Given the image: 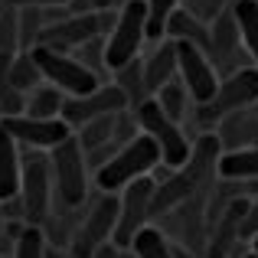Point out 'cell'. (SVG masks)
Instances as JSON below:
<instances>
[{
    "label": "cell",
    "mask_w": 258,
    "mask_h": 258,
    "mask_svg": "<svg viewBox=\"0 0 258 258\" xmlns=\"http://www.w3.org/2000/svg\"><path fill=\"white\" fill-rule=\"evenodd\" d=\"M160 167V151L147 134H138L134 141L121 144L118 151L111 154V160L98 167L92 173L98 193H121L127 183L141 180V176H151Z\"/></svg>",
    "instance_id": "obj_1"
},
{
    "label": "cell",
    "mask_w": 258,
    "mask_h": 258,
    "mask_svg": "<svg viewBox=\"0 0 258 258\" xmlns=\"http://www.w3.org/2000/svg\"><path fill=\"white\" fill-rule=\"evenodd\" d=\"M49 157V173H52V206L62 209H82L88 200V183H92V170L85 164V151L79 147L76 138H66L62 144H56L52 151H46Z\"/></svg>",
    "instance_id": "obj_2"
},
{
    "label": "cell",
    "mask_w": 258,
    "mask_h": 258,
    "mask_svg": "<svg viewBox=\"0 0 258 258\" xmlns=\"http://www.w3.org/2000/svg\"><path fill=\"white\" fill-rule=\"evenodd\" d=\"M147 43L144 33V0H124L114 10V23L105 33V66L108 72L134 62L141 56V46Z\"/></svg>",
    "instance_id": "obj_3"
},
{
    "label": "cell",
    "mask_w": 258,
    "mask_h": 258,
    "mask_svg": "<svg viewBox=\"0 0 258 258\" xmlns=\"http://www.w3.org/2000/svg\"><path fill=\"white\" fill-rule=\"evenodd\" d=\"M134 118H138L141 134H147V138L157 144V151H160V167L176 170V167H183V164L189 160V147H193V141L186 138L183 124H176V121H170L164 111H160L154 98L141 101V105L134 108Z\"/></svg>",
    "instance_id": "obj_4"
},
{
    "label": "cell",
    "mask_w": 258,
    "mask_h": 258,
    "mask_svg": "<svg viewBox=\"0 0 258 258\" xmlns=\"http://www.w3.org/2000/svg\"><path fill=\"white\" fill-rule=\"evenodd\" d=\"M114 23V10H92V13H66L59 10L56 20H49L39 36V46L56 52H72L95 36H105Z\"/></svg>",
    "instance_id": "obj_5"
},
{
    "label": "cell",
    "mask_w": 258,
    "mask_h": 258,
    "mask_svg": "<svg viewBox=\"0 0 258 258\" xmlns=\"http://www.w3.org/2000/svg\"><path fill=\"white\" fill-rule=\"evenodd\" d=\"M248 105H258V69L255 66H245V69L219 79L216 95L206 105H196V111L189 114V118L200 127H213L219 118L239 111V108H248Z\"/></svg>",
    "instance_id": "obj_6"
},
{
    "label": "cell",
    "mask_w": 258,
    "mask_h": 258,
    "mask_svg": "<svg viewBox=\"0 0 258 258\" xmlns=\"http://www.w3.org/2000/svg\"><path fill=\"white\" fill-rule=\"evenodd\" d=\"M23 167H20V203H23L26 226H43V219L52 213V173L46 151H20Z\"/></svg>",
    "instance_id": "obj_7"
},
{
    "label": "cell",
    "mask_w": 258,
    "mask_h": 258,
    "mask_svg": "<svg viewBox=\"0 0 258 258\" xmlns=\"http://www.w3.org/2000/svg\"><path fill=\"white\" fill-rule=\"evenodd\" d=\"M114 222H118V193H98L88 203L85 216H79V226L72 232L69 255L72 258H88L95 248L111 242Z\"/></svg>",
    "instance_id": "obj_8"
},
{
    "label": "cell",
    "mask_w": 258,
    "mask_h": 258,
    "mask_svg": "<svg viewBox=\"0 0 258 258\" xmlns=\"http://www.w3.org/2000/svg\"><path fill=\"white\" fill-rule=\"evenodd\" d=\"M30 52H33V59H36L39 72H43V82L59 88L66 98H79V95H88L101 85L76 56H69V52H56V49H46V46H33Z\"/></svg>",
    "instance_id": "obj_9"
},
{
    "label": "cell",
    "mask_w": 258,
    "mask_h": 258,
    "mask_svg": "<svg viewBox=\"0 0 258 258\" xmlns=\"http://www.w3.org/2000/svg\"><path fill=\"white\" fill-rule=\"evenodd\" d=\"M151 196H154V176H141L118 193V222H114L111 235L114 248H131L134 235L144 226H151Z\"/></svg>",
    "instance_id": "obj_10"
},
{
    "label": "cell",
    "mask_w": 258,
    "mask_h": 258,
    "mask_svg": "<svg viewBox=\"0 0 258 258\" xmlns=\"http://www.w3.org/2000/svg\"><path fill=\"white\" fill-rule=\"evenodd\" d=\"M206 56L213 62L216 76L226 79L232 72L245 69V59L248 52L242 49V39H239V26H235L232 10H222L219 17L209 23V43H206ZM252 62V59H248Z\"/></svg>",
    "instance_id": "obj_11"
},
{
    "label": "cell",
    "mask_w": 258,
    "mask_h": 258,
    "mask_svg": "<svg viewBox=\"0 0 258 258\" xmlns=\"http://www.w3.org/2000/svg\"><path fill=\"white\" fill-rule=\"evenodd\" d=\"M173 46H176V79L183 82L193 105H206L219 88V76H216L209 56L193 43H173Z\"/></svg>",
    "instance_id": "obj_12"
},
{
    "label": "cell",
    "mask_w": 258,
    "mask_h": 258,
    "mask_svg": "<svg viewBox=\"0 0 258 258\" xmlns=\"http://www.w3.org/2000/svg\"><path fill=\"white\" fill-rule=\"evenodd\" d=\"M0 127L20 144V151H52V147L62 144L66 138H72V127L66 124L62 118L43 121V118L17 114V118H0Z\"/></svg>",
    "instance_id": "obj_13"
},
{
    "label": "cell",
    "mask_w": 258,
    "mask_h": 258,
    "mask_svg": "<svg viewBox=\"0 0 258 258\" xmlns=\"http://www.w3.org/2000/svg\"><path fill=\"white\" fill-rule=\"evenodd\" d=\"M127 108V98L121 95L118 85H108L101 82L95 92L88 95H79V98H66L62 101V121L76 131V127H82L85 121H95V118H105V114H118Z\"/></svg>",
    "instance_id": "obj_14"
},
{
    "label": "cell",
    "mask_w": 258,
    "mask_h": 258,
    "mask_svg": "<svg viewBox=\"0 0 258 258\" xmlns=\"http://www.w3.org/2000/svg\"><path fill=\"white\" fill-rule=\"evenodd\" d=\"M216 141L222 151H242V147H258V105L239 108L216 121Z\"/></svg>",
    "instance_id": "obj_15"
},
{
    "label": "cell",
    "mask_w": 258,
    "mask_h": 258,
    "mask_svg": "<svg viewBox=\"0 0 258 258\" xmlns=\"http://www.w3.org/2000/svg\"><path fill=\"white\" fill-rule=\"evenodd\" d=\"M141 69H144V85L147 95H157V88H164L167 82L176 79V46L170 39H160L157 49L151 52L147 59H141Z\"/></svg>",
    "instance_id": "obj_16"
},
{
    "label": "cell",
    "mask_w": 258,
    "mask_h": 258,
    "mask_svg": "<svg viewBox=\"0 0 258 258\" xmlns=\"http://www.w3.org/2000/svg\"><path fill=\"white\" fill-rule=\"evenodd\" d=\"M20 167H23V154L20 144L0 127V203L17 196L20 189Z\"/></svg>",
    "instance_id": "obj_17"
},
{
    "label": "cell",
    "mask_w": 258,
    "mask_h": 258,
    "mask_svg": "<svg viewBox=\"0 0 258 258\" xmlns=\"http://www.w3.org/2000/svg\"><path fill=\"white\" fill-rule=\"evenodd\" d=\"M229 10H232L235 26H239L242 49L248 52L252 66L258 69V0H232Z\"/></svg>",
    "instance_id": "obj_18"
},
{
    "label": "cell",
    "mask_w": 258,
    "mask_h": 258,
    "mask_svg": "<svg viewBox=\"0 0 258 258\" xmlns=\"http://www.w3.org/2000/svg\"><path fill=\"white\" fill-rule=\"evenodd\" d=\"M219 180H258V147H242V151H222L216 164Z\"/></svg>",
    "instance_id": "obj_19"
},
{
    "label": "cell",
    "mask_w": 258,
    "mask_h": 258,
    "mask_svg": "<svg viewBox=\"0 0 258 258\" xmlns=\"http://www.w3.org/2000/svg\"><path fill=\"white\" fill-rule=\"evenodd\" d=\"M164 39H173V43H193L206 52V43H209V26L200 23L196 17H189L183 7H176L167 20V30H164Z\"/></svg>",
    "instance_id": "obj_20"
},
{
    "label": "cell",
    "mask_w": 258,
    "mask_h": 258,
    "mask_svg": "<svg viewBox=\"0 0 258 258\" xmlns=\"http://www.w3.org/2000/svg\"><path fill=\"white\" fill-rule=\"evenodd\" d=\"M4 82L10 88H17V92H33L36 85H43V72H39L36 59H33V52H13L10 56V66H7L4 72Z\"/></svg>",
    "instance_id": "obj_21"
},
{
    "label": "cell",
    "mask_w": 258,
    "mask_h": 258,
    "mask_svg": "<svg viewBox=\"0 0 258 258\" xmlns=\"http://www.w3.org/2000/svg\"><path fill=\"white\" fill-rule=\"evenodd\" d=\"M62 101H66V95L59 92V88H52L49 82H43V85L33 88V92H26L23 114H26V118H43V121L62 118Z\"/></svg>",
    "instance_id": "obj_22"
},
{
    "label": "cell",
    "mask_w": 258,
    "mask_h": 258,
    "mask_svg": "<svg viewBox=\"0 0 258 258\" xmlns=\"http://www.w3.org/2000/svg\"><path fill=\"white\" fill-rule=\"evenodd\" d=\"M154 101H157V108L170 121H176V124H183V118L193 114V101H189V95H186V88H183L180 79H173V82H167L164 88H157Z\"/></svg>",
    "instance_id": "obj_23"
},
{
    "label": "cell",
    "mask_w": 258,
    "mask_h": 258,
    "mask_svg": "<svg viewBox=\"0 0 258 258\" xmlns=\"http://www.w3.org/2000/svg\"><path fill=\"white\" fill-rule=\"evenodd\" d=\"M114 85H118L121 95L127 98V108H131V111L141 105V101L151 98V95H147V85H144V69H141V59H134V62L114 69Z\"/></svg>",
    "instance_id": "obj_24"
},
{
    "label": "cell",
    "mask_w": 258,
    "mask_h": 258,
    "mask_svg": "<svg viewBox=\"0 0 258 258\" xmlns=\"http://www.w3.org/2000/svg\"><path fill=\"white\" fill-rule=\"evenodd\" d=\"M46 23H49V13L39 10V7H20L17 10V36H20V52H30L33 46H39Z\"/></svg>",
    "instance_id": "obj_25"
},
{
    "label": "cell",
    "mask_w": 258,
    "mask_h": 258,
    "mask_svg": "<svg viewBox=\"0 0 258 258\" xmlns=\"http://www.w3.org/2000/svg\"><path fill=\"white\" fill-rule=\"evenodd\" d=\"M134 258H173V245L157 226H144L131 242Z\"/></svg>",
    "instance_id": "obj_26"
},
{
    "label": "cell",
    "mask_w": 258,
    "mask_h": 258,
    "mask_svg": "<svg viewBox=\"0 0 258 258\" xmlns=\"http://www.w3.org/2000/svg\"><path fill=\"white\" fill-rule=\"evenodd\" d=\"M180 7V0H144V33L151 43H160L167 30L170 13Z\"/></svg>",
    "instance_id": "obj_27"
},
{
    "label": "cell",
    "mask_w": 258,
    "mask_h": 258,
    "mask_svg": "<svg viewBox=\"0 0 258 258\" xmlns=\"http://www.w3.org/2000/svg\"><path fill=\"white\" fill-rule=\"evenodd\" d=\"M111 124H114V114H105V118H95V121H85L82 127L72 131V138L79 141V147L88 154L101 144H111Z\"/></svg>",
    "instance_id": "obj_28"
},
{
    "label": "cell",
    "mask_w": 258,
    "mask_h": 258,
    "mask_svg": "<svg viewBox=\"0 0 258 258\" xmlns=\"http://www.w3.org/2000/svg\"><path fill=\"white\" fill-rule=\"evenodd\" d=\"M69 56H76L79 62L85 66L88 72H92L95 79H108V66H105V36H95V39H88V43H82L79 49H72Z\"/></svg>",
    "instance_id": "obj_29"
},
{
    "label": "cell",
    "mask_w": 258,
    "mask_h": 258,
    "mask_svg": "<svg viewBox=\"0 0 258 258\" xmlns=\"http://www.w3.org/2000/svg\"><path fill=\"white\" fill-rule=\"evenodd\" d=\"M46 248H49V242H46L43 229L39 226H26L23 232H20L10 258H46Z\"/></svg>",
    "instance_id": "obj_30"
},
{
    "label": "cell",
    "mask_w": 258,
    "mask_h": 258,
    "mask_svg": "<svg viewBox=\"0 0 258 258\" xmlns=\"http://www.w3.org/2000/svg\"><path fill=\"white\" fill-rule=\"evenodd\" d=\"M20 52V36H17V10L4 7L0 10V56Z\"/></svg>",
    "instance_id": "obj_31"
},
{
    "label": "cell",
    "mask_w": 258,
    "mask_h": 258,
    "mask_svg": "<svg viewBox=\"0 0 258 258\" xmlns=\"http://www.w3.org/2000/svg\"><path fill=\"white\" fill-rule=\"evenodd\" d=\"M229 4L232 0H180V7L189 13V17H196L200 23H213L216 17H219L222 10H229Z\"/></svg>",
    "instance_id": "obj_32"
},
{
    "label": "cell",
    "mask_w": 258,
    "mask_h": 258,
    "mask_svg": "<svg viewBox=\"0 0 258 258\" xmlns=\"http://www.w3.org/2000/svg\"><path fill=\"white\" fill-rule=\"evenodd\" d=\"M23 105H26V95L17 92V88H10L4 82V76H0V118H17V114H23Z\"/></svg>",
    "instance_id": "obj_33"
},
{
    "label": "cell",
    "mask_w": 258,
    "mask_h": 258,
    "mask_svg": "<svg viewBox=\"0 0 258 258\" xmlns=\"http://www.w3.org/2000/svg\"><path fill=\"white\" fill-rule=\"evenodd\" d=\"M252 235H258V196L248 200L245 219H242V229H239V239H252Z\"/></svg>",
    "instance_id": "obj_34"
},
{
    "label": "cell",
    "mask_w": 258,
    "mask_h": 258,
    "mask_svg": "<svg viewBox=\"0 0 258 258\" xmlns=\"http://www.w3.org/2000/svg\"><path fill=\"white\" fill-rule=\"evenodd\" d=\"M4 7H13V10H20V7H39V10H52V7H66L69 0H0Z\"/></svg>",
    "instance_id": "obj_35"
},
{
    "label": "cell",
    "mask_w": 258,
    "mask_h": 258,
    "mask_svg": "<svg viewBox=\"0 0 258 258\" xmlns=\"http://www.w3.org/2000/svg\"><path fill=\"white\" fill-rule=\"evenodd\" d=\"M88 258H118V248H114L111 242H105V245H101V248H95V252L88 255Z\"/></svg>",
    "instance_id": "obj_36"
},
{
    "label": "cell",
    "mask_w": 258,
    "mask_h": 258,
    "mask_svg": "<svg viewBox=\"0 0 258 258\" xmlns=\"http://www.w3.org/2000/svg\"><path fill=\"white\" fill-rule=\"evenodd\" d=\"M95 10H114V0H88Z\"/></svg>",
    "instance_id": "obj_37"
},
{
    "label": "cell",
    "mask_w": 258,
    "mask_h": 258,
    "mask_svg": "<svg viewBox=\"0 0 258 258\" xmlns=\"http://www.w3.org/2000/svg\"><path fill=\"white\" fill-rule=\"evenodd\" d=\"M46 258H72V255H66L62 248H52V245H49V248H46Z\"/></svg>",
    "instance_id": "obj_38"
},
{
    "label": "cell",
    "mask_w": 258,
    "mask_h": 258,
    "mask_svg": "<svg viewBox=\"0 0 258 258\" xmlns=\"http://www.w3.org/2000/svg\"><path fill=\"white\" fill-rule=\"evenodd\" d=\"M252 252L258 255V235H252Z\"/></svg>",
    "instance_id": "obj_39"
},
{
    "label": "cell",
    "mask_w": 258,
    "mask_h": 258,
    "mask_svg": "<svg viewBox=\"0 0 258 258\" xmlns=\"http://www.w3.org/2000/svg\"><path fill=\"white\" fill-rule=\"evenodd\" d=\"M242 258H258V255H255V252H245V255H242Z\"/></svg>",
    "instance_id": "obj_40"
},
{
    "label": "cell",
    "mask_w": 258,
    "mask_h": 258,
    "mask_svg": "<svg viewBox=\"0 0 258 258\" xmlns=\"http://www.w3.org/2000/svg\"><path fill=\"white\" fill-rule=\"evenodd\" d=\"M0 10H4V4H0Z\"/></svg>",
    "instance_id": "obj_41"
},
{
    "label": "cell",
    "mask_w": 258,
    "mask_h": 258,
    "mask_svg": "<svg viewBox=\"0 0 258 258\" xmlns=\"http://www.w3.org/2000/svg\"><path fill=\"white\" fill-rule=\"evenodd\" d=\"M0 258H4V255H0Z\"/></svg>",
    "instance_id": "obj_42"
}]
</instances>
